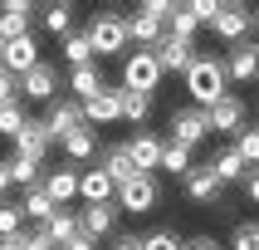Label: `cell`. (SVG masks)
<instances>
[{
  "label": "cell",
  "instance_id": "8992f818",
  "mask_svg": "<svg viewBox=\"0 0 259 250\" xmlns=\"http://www.w3.org/2000/svg\"><path fill=\"white\" fill-rule=\"evenodd\" d=\"M44 128H49L54 142L73 137L78 128H88V123H83V103H78V98H54V103H49V118H44Z\"/></svg>",
  "mask_w": 259,
  "mask_h": 250
},
{
  "label": "cell",
  "instance_id": "2e32d148",
  "mask_svg": "<svg viewBox=\"0 0 259 250\" xmlns=\"http://www.w3.org/2000/svg\"><path fill=\"white\" fill-rule=\"evenodd\" d=\"M127 152H132V162H137V172H157L161 152H166V137H157V132H137V137H127Z\"/></svg>",
  "mask_w": 259,
  "mask_h": 250
},
{
  "label": "cell",
  "instance_id": "ab89813d",
  "mask_svg": "<svg viewBox=\"0 0 259 250\" xmlns=\"http://www.w3.org/2000/svg\"><path fill=\"white\" fill-rule=\"evenodd\" d=\"M220 5L225 0H191V15L201 20V25H215V15H220Z\"/></svg>",
  "mask_w": 259,
  "mask_h": 250
},
{
  "label": "cell",
  "instance_id": "681fc988",
  "mask_svg": "<svg viewBox=\"0 0 259 250\" xmlns=\"http://www.w3.org/2000/svg\"><path fill=\"white\" fill-rule=\"evenodd\" d=\"M0 69H5V40H0Z\"/></svg>",
  "mask_w": 259,
  "mask_h": 250
},
{
  "label": "cell",
  "instance_id": "4316f807",
  "mask_svg": "<svg viewBox=\"0 0 259 250\" xmlns=\"http://www.w3.org/2000/svg\"><path fill=\"white\" fill-rule=\"evenodd\" d=\"M39 20H44V29H49V34H64V40L73 34V5H69V0H54V5H44Z\"/></svg>",
  "mask_w": 259,
  "mask_h": 250
},
{
  "label": "cell",
  "instance_id": "cb8c5ba5",
  "mask_svg": "<svg viewBox=\"0 0 259 250\" xmlns=\"http://www.w3.org/2000/svg\"><path fill=\"white\" fill-rule=\"evenodd\" d=\"M103 172L113 176L117 187H122V182H132V176H137V162H132L127 142H117V147H108V152H103Z\"/></svg>",
  "mask_w": 259,
  "mask_h": 250
},
{
  "label": "cell",
  "instance_id": "f546056e",
  "mask_svg": "<svg viewBox=\"0 0 259 250\" xmlns=\"http://www.w3.org/2000/svg\"><path fill=\"white\" fill-rule=\"evenodd\" d=\"M54 211H59V206L49 201V191H44V182H39V187H29V191H25V216H29V221H39V226H44V221L54 216Z\"/></svg>",
  "mask_w": 259,
  "mask_h": 250
},
{
  "label": "cell",
  "instance_id": "d6a6232c",
  "mask_svg": "<svg viewBox=\"0 0 259 250\" xmlns=\"http://www.w3.org/2000/svg\"><path fill=\"white\" fill-rule=\"evenodd\" d=\"M25 123H29V113L20 108V103H10V108H0V137H10V142H15Z\"/></svg>",
  "mask_w": 259,
  "mask_h": 250
},
{
  "label": "cell",
  "instance_id": "3957f363",
  "mask_svg": "<svg viewBox=\"0 0 259 250\" xmlns=\"http://www.w3.org/2000/svg\"><path fill=\"white\" fill-rule=\"evenodd\" d=\"M161 59H157V49H132L127 59H122V88L127 93H157V84H161Z\"/></svg>",
  "mask_w": 259,
  "mask_h": 250
},
{
  "label": "cell",
  "instance_id": "277c9868",
  "mask_svg": "<svg viewBox=\"0 0 259 250\" xmlns=\"http://www.w3.org/2000/svg\"><path fill=\"white\" fill-rule=\"evenodd\" d=\"M161 201V187L152 172H137L132 182H122L117 187V211H132V216H152Z\"/></svg>",
  "mask_w": 259,
  "mask_h": 250
},
{
  "label": "cell",
  "instance_id": "6da1fadb",
  "mask_svg": "<svg viewBox=\"0 0 259 250\" xmlns=\"http://www.w3.org/2000/svg\"><path fill=\"white\" fill-rule=\"evenodd\" d=\"M186 93L196 108H215L220 98H230V74H225V59L215 54H201L186 74Z\"/></svg>",
  "mask_w": 259,
  "mask_h": 250
},
{
  "label": "cell",
  "instance_id": "ba28073f",
  "mask_svg": "<svg viewBox=\"0 0 259 250\" xmlns=\"http://www.w3.org/2000/svg\"><path fill=\"white\" fill-rule=\"evenodd\" d=\"M225 74L235 84H254L259 79V40H240L225 49Z\"/></svg>",
  "mask_w": 259,
  "mask_h": 250
},
{
  "label": "cell",
  "instance_id": "ffe728a7",
  "mask_svg": "<svg viewBox=\"0 0 259 250\" xmlns=\"http://www.w3.org/2000/svg\"><path fill=\"white\" fill-rule=\"evenodd\" d=\"M103 88H108V79H103L98 64H83V69H69V98L88 103V98H98Z\"/></svg>",
  "mask_w": 259,
  "mask_h": 250
},
{
  "label": "cell",
  "instance_id": "4dcf8cb0",
  "mask_svg": "<svg viewBox=\"0 0 259 250\" xmlns=\"http://www.w3.org/2000/svg\"><path fill=\"white\" fill-rule=\"evenodd\" d=\"M122 118L142 128L147 118H152V93H127V88H122Z\"/></svg>",
  "mask_w": 259,
  "mask_h": 250
},
{
  "label": "cell",
  "instance_id": "9c48e42d",
  "mask_svg": "<svg viewBox=\"0 0 259 250\" xmlns=\"http://www.w3.org/2000/svg\"><path fill=\"white\" fill-rule=\"evenodd\" d=\"M49 128H44V118H29L25 128H20V137H15V152L10 157H25V162H44L49 157Z\"/></svg>",
  "mask_w": 259,
  "mask_h": 250
},
{
  "label": "cell",
  "instance_id": "ac0fdd59",
  "mask_svg": "<svg viewBox=\"0 0 259 250\" xmlns=\"http://www.w3.org/2000/svg\"><path fill=\"white\" fill-rule=\"evenodd\" d=\"M127 34L142 44V49H157V44L166 40V20H157L152 10H142V5H137V15H127Z\"/></svg>",
  "mask_w": 259,
  "mask_h": 250
},
{
  "label": "cell",
  "instance_id": "c3c4849f",
  "mask_svg": "<svg viewBox=\"0 0 259 250\" xmlns=\"http://www.w3.org/2000/svg\"><path fill=\"white\" fill-rule=\"evenodd\" d=\"M0 250H25V235H5V240H0Z\"/></svg>",
  "mask_w": 259,
  "mask_h": 250
},
{
  "label": "cell",
  "instance_id": "7bdbcfd3",
  "mask_svg": "<svg viewBox=\"0 0 259 250\" xmlns=\"http://www.w3.org/2000/svg\"><path fill=\"white\" fill-rule=\"evenodd\" d=\"M142 10H152V15H157V20H166V25H171L176 5H171V0H142Z\"/></svg>",
  "mask_w": 259,
  "mask_h": 250
},
{
  "label": "cell",
  "instance_id": "d590c367",
  "mask_svg": "<svg viewBox=\"0 0 259 250\" xmlns=\"http://www.w3.org/2000/svg\"><path fill=\"white\" fill-rule=\"evenodd\" d=\"M10 172H15V187H39L44 176H39V162H25V157H10Z\"/></svg>",
  "mask_w": 259,
  "mask_h": 250
},
{
  "label": "cell",
  "instance_id": "e575fe53",
  "mask_svg": "<svg viewBox=\"0 0 259 250\" xmlns=\"http://www.w3.org/2000/svg\"><path fill=\"white\" fill-rule=\"evenodd\" d=\"M20 226H25V206H10V201H0V240H5V235H25Z\"/></svg>",
  "mask_w": 259,
  "mask_h": 250
},
{
  "label": "cell",
  "instance_id": "44dd1931",
  "mask_svg": "<svg viewBox=\"0 0 259 250\" xmlns=\"http://www.w3.org/2000/svg\"><path fill=\"white\" fill-rule=\"evenodd\" d=\"M78 221H83V235H93V240L117 235V206H83Z\"/></svg>",
  "mask_w": 259,
  "mask_h": 250
},
{
  "label": "cell",
  "instance_id": "603a6c76",
  "mask_svg": "<svg viewBox=\"0 0 259 250\" xmlns=\"http://www.w3.org/2000/svg\"><path fill=\"white\" fill-rule=\"evenodd\" d=\"M210 167H215V176L225 182V187H230V182H240V187H245V176H249V162L240 157L235 147H220L215 157H210Z\"/></svg>",
  "mask_w": 259,
  "mask_h": 250
},
{
  "label": "cell",
  "instance_id": "7a4b0ae2",
  "mask_svg": "<svg viewBox=\"0 0 259 250\" xmlns=\"http://www.w3.org/2000/svg\"><path fill=\"white\" fill-rule=\"evenodd\" d=\"M88 40H93V54L98 59H113L122 54L127 59L132 49V34H127V15H117V10H93V20H88Z\"/></svg>",
  "mask_w": 259,
  "mask_h": 250
},
{
  "label": "cell",
  "instance_id": "f35d334b",
  "mask_svg": "<svg viewBox=\"0 0 259 250\" xmlns=\"http://www.w3.org/2000/svg\"><path fill=\"white\" fill-rule=\"evenodd\" d=\"M10 103H20V79L10 69H0V108H10Z\"/></svg>",
  "mask_w": 259,
  "mask_h": 250
},
{
  "label": "cell",
  "instance_id": "d4e9b609",
  "mask_svg": "<svg viewBox=\"0 0 259 250\" xmlns=\"http://www.w3.org/2000/svg\"><path fill=\"white\" fill-rule=\"evenodd\" d=\"M59 54H64V64H69V69H83V64H93V40H88V29H73L69 40H64V49H59Z\"/></svg>",
  "mask_w": 259,
  "mask_h": 250
},
{
  "label": "cell",
  "instance_id": "f1b7e54d",
  "mask_svg": "<svg viewBox=\"0 0 259 250\" xmlns=\"http://www.w3.org/2000/svg\"><path fill=\"white\" fill-rule=\"evenodd\" d=\"M191 167H196V162H191V147H181V142H171V137H166V152H161V172H171V176H181V182H186V176H191Z\"/></svg>",
  "mask_w": 259,
  "mask_h": 250
},
{
  "label": "cell",
  "instance_id": "484cf974",
  "mask_svg": "<svg viewBox=\"0 0 259 250\" xmlns=\"http://www.w3.org/2000/svg\"><path fill=\"white\" fill-rule=\"evenodd\" d=\"M44 231H49V240H54V245H69L73 235H83V221L73 216V211H54V216L44 221Z\"/></svg>",
  "mask_w": 259,
  "mask_h": 250
},
{
  "label": "cell",
  "instance_id": "d6986e66",
  "mask_svg": "<svg viewBox=\"0 0 259 250\" xmlns=\"http://www.w3.org/2000/svg\"><path fill=\"white\" fill-rule=\"evenodd\" d=\"M54 88H59V69L54 64H39V69H29L25 79H20V93L34 103H54Z\"/></svg>",
  "mask_w": 259,
  "mask_h": 250
},
{
  "label": "cell",
  "instance_id": "7c38bea8",
  "mask_svg": "<svg viewBox=\"0 0 259 250\" xmlns=\"http://www.w3.org/2000/svg\"><path fill=\"white\" fill-rule=\"evenodd\" d=\"M78 196H83V206H113L117 201V182L103 167H88L83 176H78Z\"/></svg>",
  "mask_w": 259,
  "mask_h": 250
},
{
  "label": "cell",
  "instance_id": "5b68a950",
  "mask_svg": "<svg viewBox=\"0 0 259 250\" xmlns=\"http://www.w3.org/2000/svg\"><path fill=\"white\" fill-rule=\"evenodd\" d=\"M166 128H171V142H181V147H191V152H196V147L210 137V118H205V108L186 103V108H171Z\"/></svg>",
  "mask_w": 259,
  "mask_h": 250
},
{
  "label": "cell",
  "instance_id": "e0dca14e",
  "mask_svg": "<svg viewBox=\"0 0 259 250\" xmlns=\"http://www.w3.org/2000/svg\"><path fill=\"white\" fill-rule=\"evenodd\" d=\"M39 44H34V34H25V40H10L5 44V69L15 74V79H25L29 69H39Z\"/></svg>",
  "mask_w": 259,
  "mask_h": 250
},
{
  "label": "cell",
  "instance_id": "83f0119b",
  "mask_svg": "<svg viewBox=\"0 0 259 250\" xmlns=\"http://www.w3.org/2000/svg\"><path fill=\"white\" fill-rule=\"evenodd\" d=\"M64 152H69V162H88V157H98V132H93V128H78L73 137H64Z\"/></svg>",
  "mask_w": 259,
  "mask_h": 250
},
{
  "label": "cell",
  "instance_id": "7dc6e473",
  "mask_svg": "<svg viewBox=\"0 0 259 250\" xmlns=\"http://www.w3.org/2000/svg\"><path fill=\"white\" fill-rule=\"evenodd\" d=\"M245 196H249V201H254V206H259V167H254V172H249V176H245Z\"/></svg>",
  "mask_w": 259,
  "mask_h": 250
},
{
  "label": "cell",
  "instance_id": "1f68e13d",
  "mask_svg": "<svg viewBox=\"0 0 259 250\" xmlns=\"http://www.w3.org/2000/svg\"><path fill=\"white\" fill-rule=\"evenodd\" d=\"M196 29H201V20L191 15V5H176V15H171V25H166V34H176V40H191V44H196Z\"/></svg>",
  "mask_w": 259,
  "mask_h": 250
},
{
  "label": "cell",
  "instance_id": "52a82bcc",
  "mask_svg": "<svg viewBox=\"0 0 259 250\" xmlns=\"http://www.w3.org/2000/svg\"><path fill=\"white\" fill-rule=\"evenodd\" d=\"M210 29H215L225 44H240V40H249V29H254V10H249V5H235V0H225Z\"/></svg>",
  "mask_w": 259,
  "mask_h": 250
},
{
  "label": "cell",
  "instance_id": "4fadbf2b",
  "mask_svg": "<svg viewBox=\"0 0 259 250\" xmlns=\"http://www.w3.org/2000/svg\"><path fill=\"white\" fill-rule=\"evenodd\" d=\"M29 25H34V5H29V0H5V5H0V40L5 44L25 40Z\"/></svg>",
  "mask_w": 259,
  "mask_h": 250
},
{
  "label": "cell",
  "instance_id": "9a60e30c",
  "mask_svg": "<svg viewBox=\"0 0 259 250\" xmlns=\"http://www.w3.org/2000/svg\"><path fill=\"white\" fill-rule=\"evenodd\" d=\"M122 118V88H103L98 98L83 103V123L88 128H103V123H117Z\"/></svg>",
  "mask_w": 259,
  "mask_h": 250
},
{
  "label": "cell",
  "instance_id": "f6af8a7d",
  "mask_svg": "<svg viewBox=\"0 0 259 250\" xmlns=\"http://www.w3.org/2000/svg\"><path fill=\"white\" fill-rule=\"evenodd\" d=\"M15 187V172H10V157H0V201H5V191Z\"/></svg>",
  "mask_w": 259,
  "mask_h": 250
},
{
  "label": "cell",
  "instance_id": "f907efd6",
  "mask_svg": "<svg viewBox=\"0 0 259 250\" xmlns=\"http://www.w3.org/2000/svg\"><path fill=\"white\" fill-rule=\"evenodd\" d=\"M254 40H259V10H254Z\"/></svg>",
  "mask_w": 259,
  "mask_h": 250
},
{
  "label": "cell",
  "instance_id": "b9f144b4",
  "mask_svg": "<svg viewBox=\"0 0 259 250\" xmlns=\"http://www.w3.org/2000/svg\"><path fill=\"white\" fill-rule=\"evenodd\" d=\"M113 250H147V235H132V231H122V235H113Z\"/></svg>",
  "mask_w": 259,
  "mask_h": 250
},
{
  "label": "cell",
  "instance_id": "7402d4cb",
  "mask_svg": "<svg viewBox=\"0 0 259 250\" xmlns=\"http://www.w3.org/2000/svg\"><path fill=\"white\" fill-rule=\"evenodd\" d=\"M78 176L83 172H73V167H54V172L44 176V191H49V201L64 211V201H73L78 196Z\"/></svg>",
  "mask_w": 259,
  "mask_h": 250
},
{
  "label": "cell",
  "instance_id": "ee69618b",
  "mask_svg": "<svg viewBox=\"0 0 259 250\" xmlns=\"http://www.w3.org/2000/svg\"><path fill=\"white\" fill-rule=\"evenodd\" d=\"M186 250H230V245H220L215 235H196V240H186Z\"/></svg>",
  "mask_w": 259,
  "mask_h": 250
},
{
  "label": "cell",
  "instance_id": "5bb4252c",
  "mask_svg": "<svg viewBox=\"0 0 259 250\" xmlns=\"http://www.w3.org/2000/svg\"><path fill=\"white\" fill-rule=\"evenodd\" d=\"M186 187V196L191 201H201V206H210V201H220V191H225V182L215 176V167L205 162V167H191V176L181 182Z\"/></svg>",
  "mask_w": 259,
  "mask_h": 250
},
{
  "label": "cell",
  "instance_id": "bcb514c9",
  "mask_svg": "<svg viewBox=\"0 0 259 250\" xmlns=\"http://www.w3.org/2000/svg\"><path fill=\"white\" fill-rule=\"evenodd\" d=\"M59 250H98V240H93V235H73L69 245H59Z\"/></svg>",
  "mask_w": 259,
  "mask_h": 250
},
{
  "label": "cell",
  "instance_id": "60d3db41",
  "mask_svg": "<svg viewBox=\"0 0 259 250\" xmlns=\"http://www.w3.org/2000/svg\"><path fill=\"white\" fill-rule=\"evenodd\" d=\"M25 250H59V245L49 240V231H44V226H34V231H25Z\"/></svg>",
  "mask_w": 259,
  "mask_h": 250
},
{
  "label": "cell",
  "instance_id": "8fae6325",
  "mask_svg": "<svg viewBox=\"0 0 259 250\" xmlns=\"http://www.w3.org/2000/svg\"><path fill=\"white\" fill-rule=\"evenodd\" d=\"M157 59H161V69H166V74H181V79H186L191 64H196L201 54H196V44H191V40H176V34H166V40L157 44Z\"/></svg>",
  "mask_w": 259,
  "mask_h": 250
},
{
  "label": "cell",
  "instance_id": "74e56055",
  "mask_svg": "<svg viewBox=\"0 0 259 250\" xmlns=\"http://www.w3.org/2000/svg\"><path fill=\"white\" fill-rule=\"evenodd\" d=\"M147 250H186V240H181L176 231H166V226H161V231L147 235Z\"/></svg>",
  "mask_w": 259,
  "mask_h": 250
},
{
  "label": "cell",
  "instance_id": "836d02e7",
  "mask_svg": "<svg viewBox=\"0 0 259 250\" xmlns=\"http://www.w3.org/2000/svg\"><path fill=\"white\" fill-rule=\"evenodd\" d=\"M235 152H240V157L249 162V172L259 167V123H254V128H245L240 137H235Z\"/></svg>",
  "mask_w": 259,
  "mask_h": 250
},
{
  "label": "cell",
  "instance_id": "8d00e7d4",
  "mask_svg": "<svg viewBox=\"0 0 259 250\" xmlns=\"http://www.w3.org/2000/svg\"><path fill=\"white\" fill-rule=\"evenodd\" d=\"M230 250H259V221H240V226H235Z\"/></svg>",
  "mask_w": 259,
  "mask_h": 250
},
{
  "label": "cell",
  "instance_id": "30bf717a",
  "mask_svg": "<svg viewBox=\"0 0 259 250\" xmlns=\"http://www.w3.org/2000/svg\"><path fill=\"white\" fill-rule=\"evenodd\" d=\"M205 118H210V132H225V137H240V132L249 128V123H245V103L235 98V93L220 98L215 108H205Z\"/></svg>",
  "mask_w": 259,
  "mask_h": 250
}]
</instances>
